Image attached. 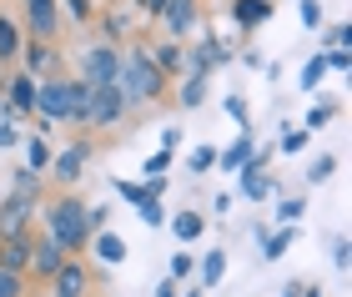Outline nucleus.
I'll use <instances>...</instances> for the list:
<instances>
[{
	"label": "nucleus",
	"mask_w": 352,
	"mask_h": 297,
	"mask_svg": "<svg viewBox=\"0 0 352 297\" xmlns=\"http://www.w3.org/2000/svg\"><path fill=\"white\" fill-rule=\"evenodd\" d=\"M86 101H91V86L86 81H41L36 86V111L45 121H86Z\"/></svg>",
	"instance_id": "obj_1"
},
{
	"label": "nucleus",
	"mask_w": 352,
	"mask_h": 297,
	"mask_svg": "<svg viewBox=\"0 0 352 297\" xmlns=\"http://www.w3.org/2000/svg\"><path fill=\"white\" fill-rule=\"evenodd\" d=\"M162 66L146 56V51H126L121 56V76H116V91L126 101H151L156 91H162Z\"/></svg>",
	"instance_id": "obj_2"
},
{
	"label": "nucleus",
	"mask_w": 352,
	"mask_h": 297,
	"mask_svg": "<svg viewBox=\"0 0 352 297\" xmlns=\"http://www.w3.org/2000/svg\"><path fill=\"white\" fill-rule=\"evenodd\" d=\"M45 222H51V237L66 247V252H81L86 237H91V222H86V207L76 197H60L51 212H45Z\"/></svg>",
	"instance_id": "obj_3"
},
{
	"label": "nucleus",
	"mask_w": 352,
	"mask_h": 297,
	"mask_svg": "<svg viewBox=\"0 0 352 297\" xmlns=\"http://www.w3.org/2000/svg\"><path fill=\"white\" fill-rule=\"evenodd\" d=\"M36 197L41 192H21V186H15V192L0 201V242L6 237H25L30 217H36Z\"/></svg>",
	"instance_id": "obj_4"
},
{
	"label": "nucleus",
	"mask_w": 352,
	"mask_h": 297,
	"mask_svg": "<svg viewBox=\"0 0 352 297\" xmlns=\"http://www.w3.org/2000/svg\"><path fill=\"white\" fill-rule=\"evenodd\" d=\"M116 76H121V56L111 45H91L81 56V81L86 86H116Z\"/></svg>",
	"instance_id": "obj_5"
},
{
	"label": "nucleus",
	"mask_w": 352,
	"mask_h": 297,
	"mask_svg": "<svg viewBox=\"0 0 352 297\" xmlns=\"http://www.w3.org/2000/svg\"><path fill=\"white\" fill-rule=\"evenodd\" d=\"M121 111H126V96L116 86H91V101H86L91 126H111V121H121Z\"/></svg>",
	"instance_id": "obj_6"
},
{
	"label": "nucleus",
	"mask_w": 352,
	"mask_h": 297,
	"mask_svg": "<svg viewBox=\"0 0 352 297\" xmlns=\"http://www.w3.org/2000/svg\"><path fill=\"white\" fill-rule=\"evenodd\" d=\"M60 262H66V247H60L51 232H45L41 242H30V272H41V277H51Z\"/></svg>",
	"instance_id": "obj_7"
},
{
	"label": "nucleus",
	"mask_w": 352,
	"mask_h": 297,
	"mask_svg": "<svg viewBox=\"0 0 352 297\" xmlns=\"http://www.w3.org/2000/svg\"><path fill=\"white\" fill-rule=\"evenodd\" d=\"M51 287H56L51 297H86V272L66 257V262H60V267L51 272Z\"/></svg>",
	"instance_id": "obj_8"
},
{
	"label": "nucleus",
	"mask_w": 352,
	"mask_h": 297,
	"mask_svg": "<svg viewBox=\"0 0 352 297\" xmlns=\"http://www.w3.org/2000/svg\"><path fill=\"white\" fill-rule=\"evenodd\" d=\"M25 21L30 30L45 41V36H56V0H25Z\"/></svg>",
	"instance_id": "obj_9"
},
{
	"label": "nucleus",
	"mask_w": 352,
	"mask_h": 297,
	"mask_svg": "<svg viewBox=\"0 0 352 297\" xmlns=\"http://www.w3.org/2000/svg\"><path fill=\"white\" fill-rule=\"evenodd\" d=\"M0 267L6 272H25L30 267V237H6L0 242Z\"/></svg>",
	"instance_id": "obj_10"
},
{
	"label": "nucleus",
	"mask_w": 352,
	"mask_h": 297,
	"mask_svg": "<svg viewBox=\"0 0 352 297\" xmlns=\"http://www.w3.org/2000/svg\"><path fill=\"white\" fill-rule=\"evenodd\" d=\"M162 15H166V25L176 30V36H186V30L197 25V0H166Z\"/></svg>",
	"instance_id": "obj_11"
},
{
	"label": "nucleus",
	"mask_w": 352,
	"mask_h": 297,
	"mask_svg": "<svg viewBox=\"0 0 352 297\" xmlns=\"http://www.w3.org/2000/svg\"><path fill=\"white\" fill-rule=\"evenodd\" d=\"M267 15H272V0H236V6H232L236 25H262Z\"/></svg>",
	"instance_id": "obj_12"
},
{
	"label": "nucleus",
	"mask_w": 352,
	"mask_h": 297,
	"mask_svg": "<svg viewBox=\"0 0 352 297\" xmlns=\"http://www.w3.org/2000/svg\"><path fill=\"white\" fill-rule=\"evenodd\" d=\"M86 156H91V146L60 151V156H56V177H60V182H76V177H81V166H86Z\"/></svg>",
	"instance_id": "obj_13"
},
{
	"label": "nucleus",
	"mask_w": 352,
	"mask_h": 297,
	"mask_svg": "<svg viewBox=\"0 0 352 297\" xmlns=\"http://www.w3.org/2000/svg\"><path fill=\"white\" fill-rule=\"evenodd\" d=\"M221 277H227V252H206L201 257V292H212Z\"/></svg>",
	"instance_id": "obj_14"
},
{
	"label": "nucleus",
	"mask_w": 352,
	"mask_h": 297,
	"mask_svg": "<svg viewBox=\"0 0 352 297\" xmlns=\"http://www.w3.org/2000/svg\"><path fill=\"white\" fill-rule=\"evenodd\" d=\"M247 156H252V131L242 126V131H236V146H232V151H221L217 162L227 166V171H242V162H247Z\"/></svg>",
	"instance_id": "obj_15"
},
{
	"label": "nucleus",
	"mask_w": 352,
	"mask_h": 297,
	"mask_svg": "<svg viewBox=\"0 0 352 297\" xmlns=\"http://www.w3.org/2000/svg\"><path fill=\"white\" fill-rule=\"evenodd\" d=\"M242 192H247L252 201H262V197L272 192V177H262V166H242Z\"/></svg>",
	"instance_id": "obj_16"
},
{
	"label": "nucleus",
	"mask_w": 352,
	"mask_h": 297,
	"mask_svg": "<svg viewBox=\"0 0 352 297\" xmlns=\"http://www.w3.org/2000/svg\"><path fill=\"white\" fill-rule=\"evenodd\" d=\"M96 257L101 262H126V242L116 232H101V237H96Z\"/></svg>",
	"instance_id": "obj_17"
},
{
	"label": "nucleus",
	"mask_w": 352,
	"mask_h": 297,
	"mask_svg": "<svg viewBox=\"0 0 352 297\" xmlns=\"http://www.w3.org/2000/svg\"><path fill=\"white\" fill-rule=\"evenodd\" d=\"M171 232H176V237H182V242H197L201 232H206V222H201L197 212H182V217H176V222H171Z\"/></svg>",
	"instance_id": "obj_18"
},
{
	"label": "nucleus",
	"mask_w": 352,
	"mask_h": 297,
	"mask_svg": "<svg viewBox=\"0 0 352 297\" xmlns=\"http://www.w3.org/2000/svg\"><path fill=\"white\" fill-rule=\"evenodd\" d=\"M10 101L21 106V111H36V76H21V81L10 86Z\"/></svg>",
	"instance_id": "obj_19"
},
{
	"label": "nucleus",
	"mask_w": 352,
	"mask_h": 297,
	"mask_svg": "<svg viewBox=\"0 0 352 297\" xmlns=\"http://www.w3.org/2000/svg\"><path fill=\"white\" fill-rule=\"evenodd\" d=\"M217 60H227V51H221L217 41H201V51L191 56V71H201V76H206V66H217Z\"/></svg>",
	"instance_id": "obj_20"
},
{
	"label": "nucleus",
	"mask_w": 352,
	"mask_h": 297,
	"mask_svg": "<svg viewBox=\"0 0 352 297\" xmlns=\"http://www.w3.org/2000/svg\"><path fill=\"white\" fill-rule=\"evenodd\" d=\"M206 101V76L201 71H191L186 76V86H182V106H201Z\"/></svg>",
	"instance_id": "obj_21"
},
{
	"label": "nucleus",
	"mask_w": 352,
	"mask_h": 297,
	"mask_svg": "<svg viewBox=\"0 0 352 297\" xmlns=\"http://www.w3.org/2000/svg\"><path fill=\"white\" fill-rule=\"evenodd\" d=\"M287 247H292V227L277 232V237H262V257H267V262H277V257L287 252Z\"/></svg>",
	"instance_id": "obj_22"
},
{
	"label": "nucleus",
	"mask_w": 352,
	"mask_h": 297,
	"mask_svg": "<svg viewBox=\"0 0 352 297\" xmlns=\"http://www.w3.org/2000/svg\"><path fill=\"white\" fill-rule=\"evenodd\" d=\"M15 51H21V36H15V25L0 15V60H10Z\"/></svg>",
	"instance_id": "obj_23"
},
{
	"label": "nucleus",
	"mask_w": 352,
	"mask_h": 297,
	"mask_svg": "<svg viewBox=\"0 0 352 297\" xmlns=\"http://www.w3.org/2000/svg\"><path fill=\"white\" fill-rule=\"evenodd\" d=\"M25 166H30V171H45V166H51V151H45V142H25Z\"/></svg>",
	"instance_id": "obj_24"
},
{
	"label": "nucleus",
	"mask_w": 352,
	"mask_h": 297,
	"mask_svg": "<svg viewBox=\"0 0 352 297\" xmlns=\"http://www.w3.org/2000/svg\"><path fill=\"white\" fill-rule=\"evenodd\" d=\"M136 212H141V222H146V227H162V222H166V212H162V197H146Z\"/></svg>",
	"instance_id": "obj_25"
},
{
	"label": "nucleus",
	"mask_w": 352,
	"mask_h": 297,
	"mask_svg": "<svg viewBox=\"0 0 352 297\" xmlns=\"http://www.w3.org/2000/svg\"><path fill=\"white\" fill-rule=\"evenodd\" d=\"M322 71H327V60H322V56H312L307 66H302V91H317V81H322Z\"/></svg>",
	"instance_id": "obj_26"
},
{
	"label": "nucleus",
	"mask_w": 352,
	"mask_h": 297,
	"mask_svg": "<svg viewBox=\"0 0 352 297\" xmlns=\"http://www.w3.org/2000/svg\"><path fill=\"white\" fill-rule=\"evenodd\" d=\"M151 60H156L162 71H182V45H162V51H156Z\"/></svg>",
	"instance_id": "obj_27"
},
{
	"label": "nucleus",
	"mask_w": 352,
	"mask_h": 297,
	"mask_svg": "<svg viewBox=\"0 0 352 297\" xmlns=\"http://www.w3.org/2000/svg\"><path fill=\"white\" fill-rule=\"evenodd\" d=\"M116 192H121L126 201H131V207H141V201H146V197H156L151 186H136V182H116Z\"/></svg>",
	"instance_id": "obj_28"
},
{
	"label": "nucleus",
	"mask_w": 352,
	"mask_h": 297,
	"mask_svg": "<svg viewBox=\"0 0 352 297\" xmlns=\"http://www.w3.org/2000/svg\"><path fill=\"white\" fill-rule=\"evenodd\" d=\"M332 166H338V156H317V162L307 166V182H327V177H332Z\"/></svg>",
	"instance_id": "obj_29"
},
{
	"label": "nucleus",
	"mask_w": 352,
	"mask_h": 297,
	"mask_svg": "<svg viewBox=\"0 0 352 297\" xmlns=\"http://www.w3.org/2000/svg\"><path fill=\"white\" fill-rule=\"evenodd\" d=\"M166 166H171V151H166V146L156 151V156H146V162H141V171H146V177H162Z\"/></svg>",
	"instance_id": "obj_30"
},
{
	"label": "nucleus",
	"mask_w": 352,
	"mask_h": 297,
	"mask_svg": "<svg viewBox=\"0 0 352 297\" xmlns=\"http://www.w3.org/2000/svg\"><path fill=\"white\" fill-rule=\"evenodd\" d=\"M186 166H191V171H212V166H217V151H212V146H197Z\"/></svg>",
	"instance_id": "obj_31"
},
{
	"label": "nucleus",
	"mask_w": 352,
	"mask_h": 297,
	"mask_svg": "<svg viewBox=\"0 0 352 297\" xmlns=\"http://www.w3.org/2000/svg\"><path fill=\"white\" fill-rule=\"evenodd\" d=\"M25 66H30V76L45 71V66H51V51H45V45H30V51H25Z\"/></svg>",
	"instance_id": "obj_32"
},
{
	"label": "nucleus",
	"mask_w": 352,
	"mask_h": 297,
	"mask_svg": "<svg viewBox=\"0 0 352 297\" xmlns=\"http://www.w3.org/2000/svg\"><path fill=\"white\" fill-rule=\"evenodd\" d=\"M21 272H6V267H0V297H21Z\"/></svg>",
	"instance_id": "obj_33"
},
{
	"label": "nucleus",
	"mask_w": 352,
	"mask_h": 297,
	"mask_svg": "<svg viewBox=\"0 0 352 297\" xmlns=\"http://www.w3.org/2000/svg\"><path fill=\"white\" fill-rule=\"evenodd\" d=\"M191 272H197V257H191V252H176V257H171V277H191Z\"/></svg>",
	"instance_id": "obj_34"
},
{
	"label": "nucleus",
	"mask_w": 352,
	"mask_h": 297,
	"mask_svg": "<svg viewBox=\"0 0 352 297\" xmlns=\"http://www.w3.org/2000/svg\"><path fill=\"white\" fill-rule=\"evenodd\" d=\"M302 25H307V30L322 25V6H317V0H302Z\"/></svg>",
	"instance_id": "obj_35"
},
{
	"label": "nucleus",
	"mask_w": 352,
	"mask_h": 297,
	"mask_svg": "<svg viewBox=\"0 0 352 297\" xmlns=\"http://www.w3.org/2000/svg\"><path fill=\"white\" fill-rule=\"evenodd\" d=\"M302 212H307V207H302V201H297V197H287V201H282V207H277V217H282V222H287V227H292V222H297V217H302Z\"/></svg>",
	"instance_id": "obj_36"
},
{
	"label": "nucleus",
	"mask_w": 352,
	"mask_h": 297,
	"mask_svg": "<svg viewBox=\"0 0 352 297\" xmlns=\"http://www.w3.org/2000/svg\"><path fill=\"white\" fill-rule=\"evenodd\" d=\"M327 121H332V106H312V111H307V131L327 126Z\"/></svg>",
	"instance_id": "obj_37"
},
{
	"label": "nucleus",
	"mask_w": 352,
	"mask_h": 297,
	"mask_svg": "<svg viewBox=\"0 0 352 297\" xmlns=\"http://www.w3.org/2000/svg\"><path fill=\"white\" fill-rule=\"evenodd\" d=\"M322 60H327V66H332V71H347V66H352V56H347V45H338V51H327Z\"/></svg>",
	"instance_id": "obj_38"
},
{
	"label": "nucleus",
	"mask_w": 352,
	"mask_h": 297,
	"mask_svg": "<svg viewBox=\"0 0 352 297\" xmlns=\"http://www.w3.org/2000/svg\"><path fill=\"white\" fill-rule=\"evenodd\" d=\"M227 116L236 121V126H247V101H236V96H227Z\"/></svg>",
	"instance_id": "obj_39"
},
{
	"label": "nucleus",
	"mask_w": 352,
	"mask_h": 297,
	"mask_svg": "<svg viewBox=\"0 0 352 297\" xmlns=\"http://www.w3.org/2000/svg\"><path fill=\"white\" fill-rule=\"evenodd\" d=\"M302 146H307V131H287L282 136V151H302Z\"/></svg>",
	"instance_id": "obj_40"
},
{
	"label": "nucleus",
	"mask_w": 352,
	"mask_h": 297,
	"mask_svg": "<svg viewBox=\"0 0 352 297\" xmlns=\"http://www.w3.org/2000/svg\"><path fill=\"white\" fill-rule=\"evenodd\" d=\"M332 262H338V267H347V237L332 242Z\"/></svg>",
	"instance_id": "obj_41"
},
{
	"label": "nucleus",
	"mask_w": 352,
	"mask_h": 297,
	"mask_svg": "<svg viewBox=\"0 0 352 297\" xmlns=\"http://www.w3.org/2000/svg\"><path fill=\"white\" fill-rule=\"evenodd\" d=\"M66 6H71L76 21H86V15H91V0H66Z\"/></svg>",
	"instance_id": "obj_42"
},
{
	"label": "nucleus",
	"mask_w": 352,
	"mask_h": 297,
	"mask_svg": "<svg viewBox=\"0 0 352 297\" xmlns=\"http://www.w3.org/2000/svg\"><path fill=\"white\" fill-rule=\"evenodd\" d=\"M327 45L338 51V45H347V25H338V30H327Z\"/></svg>",
	"instance_id": "obj_43"
},
{
	"label": "nucleus",
	"mask_w": 352,
	"mask_h": 297,
	"mask_svg": "<svg viewBox=\"0 0 352 297\" xmlns=\"http://www.w3.org/2000/svg\"><path fill=\"white\" fill-rule=\"evenodd\" d=\"M182 287H176V277H166V283H156V297H176Z\"/></svg>",
	"instance_id": "obj_44"
},
{
	"label": "nucleus",
	"mask_w": 352,
	"mask_h": 297,
	"mask_svg": "<svg viewBox=\"0 0 352 297\" xmlns=\"http://www.w3.org/2000/svg\"><path fill=\"white\" fill-rule=\"evenodd\" d=\"M21 142V136H15V126H6V121H0V146H15Z\"/></svg>",
	"instance_id": "obj_45"
},
{
	"label": "nucleus",
	"mask_w": 352,
	"mask_h": 297,
	"mask_svg": "<svg viewBox=\"0 0 352 297\" xmlns=\"http://www.w3.org/2000/svg\"><path fill=\"white\" fill-rule=\"evenodd\" d=\"M162 6L166 0H141V10H151V15H162Z\"/></svg>",
	"instance_id": "obj_46"
},
{
	"label": "nucleus",
	"mask_w": 352,
	"mask_h": 297,
	"mask_svg": "<svg viewBox=\"0 0 352 297\" xmlns=\"http://www.w3.org/2000/svg\"><path fill=\"white\" fill-rule=\"evenodd\" d=\"M282 297H302V287H297V283H292V287H287V292H282Z\"/></svg>",
	"instance_id": "obj_47"
},
{
	"label": "nucleus",
	"mask_w": 352,
	"mask_h": 297,
	"mask_svg": "<svg viewBox=\"0 0 352 297\" xmlns=\"http://www.w3.org/2000/svg\"><path fill=\"white\" fill-rule=\"evenodd\" d=\"M302 297H322V292H317V287H302Z\"/></svg>",
	"instance_id": "obj_48"
},
{
	"label": "nucleus",
	"mask_w": 352,
	"mask_h": 297,
	"mask_svg": "<svg viewBox=\"0 0 352 297\" xmlns=\"http://www.w3.org/2000/svg\"><path fill=\"white\" fill-rule=\"evenodd\" d=\"M186 297H201V283H197V287H186Z\"/></svg>",
	"instance_id": "obj_49"
}]
</instances>
